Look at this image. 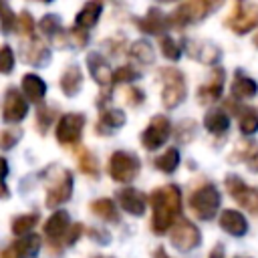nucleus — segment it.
I'll use <instances>...</instances> for the list:
<instances>
[{"label": "nucleus", "instance_id": "1", "mask_svg": "<svg viewBox=\"0 0 258 258\" xmlns=\"http://www.w3.org/2000/svg\"><path fill=\"white\" fill-rule=\"evenodd\" d=\"M151 206H153V232L155 234H163L167 232L173 222L175 216L181 210V194L177 185H163L159 189H155L151 194Z\"/></svg>", "mask_w": 258, "mask_h": 258}, {"label": "nucleus", "instance_id": "2", "mask_svg": "<svg viewBox=\"0 0 258 258\" xmlns=\"http://www.w3.org/2000/svg\"><path fill=\"white\" fill-rule=\"evenodd\" d=\"M220 200H222V198H220L218 189H216L212 183H208V185H204V187H200V189H196V191L191 194L189 206H191L194 214H196L200 220H212V218L216 216V212H218Z\"/></svg>", "mask_w": 258, "mask_h": 258}, {"label": "nucleus", "instance_id": "3", "mask_svg": "<svg viewBox=\"0 0 258 258\" xmlns=\"http://www.w3.org/2000/svg\"><path fill=\"white\" fill-rule=\"evenodd\" d=\"M161 77H163L161 101H163V105L167 109H173L185 97V81H183V75L177 69H163L161 71Z\"/></svg>", "mask_w": 258, "mask_h": 258}, {"label": "nucleus", "instance_id": "4", "mask_svg": "<svg viewBox=\"0 0 258 258\" xmlns=\"http://www.w3.org/2000/svg\"><path fill=\"white\" fill-rule=\"evenodd\" d=\"M109 173L115 181H131L139 173V159L127 151H115L109 159Z\"/></svg>", "mask_w": 258, "mask_h": 258}, {"label": "nucleus", "instance_id": "5", "mask_svg": "<svg viewBox=\"0 0 258 258\" xmlns=\"http://www.w3.org/2000/svg\"><path fill=\"white\" fill-rule=\"evenodd\" d=\"M226 187L230 196L250 214H258V189L246 185L238 175H228L226 177Z\"/></svg>", "mask_w": 258, "mask_h": 258}, {"label": "nucleus", "instance_id": "6", "mask_svg": "<svg viewBox=\"0 0 258 258\" xmlns=\"http://www.w3.org/2000/svg\"><path fill=\"white\" fill-rule=\"evenodd\" d=\"M226 24L236 34H246L258 26V4H238Z\"/></svg>", "mask_w": 258, "mask_h": 258}, {"label": "nucleus", "instance_id": "7", "mask_svg": "<svg viewBox=\"0 0 258 258\" xmlns=\"http://www.w3.org/2000/svg\"><path fill=\"white\" fill-rule=\"evenodd\" d=\"M200 240H202V234L189 220H179L171 226V244L177 250L187 252V250L196 248L200 244Z\"/></svg>", "mask_w": 258, "mask_h": 258}, {"label": "nucleus", "instance_id": "8", "mask_svg": "<svg viewBox=\"0 0 258 258\" xmlns=\"http://www.w3.org/2000/svg\"><path fill=\"white\" fill-rule=\"evenodd\" d=\"M85 117L81 113H67L56 125V139L62 145H73L81 139Z\"/></svg>", "mask_w": 258, "mask_h": 258}, {"label": "nucleus", "instance_id": "9", "mask_svg": "<svg viewBox=\"0 0 258 258\" xmlns=\"http://www.w3.org/2000/svg\"><path fill=\"white\" fill-rule=\"evenodd\" d=\"M169 133H171V125H169L167 117L157 115V117L151 119V123H149L147 129L143 131L141 141H143V145H145L147 149H157V147H161V145L167 141Z\"/></svg>", "mask_w": 258, "mask_h": 258}, {"label": "nucleus", "instance_id": "10", "mask_svg": "<svg viewBox=\"0 0 258 258\" xmlns=\"http://www.w3.org/2000/svg\"><path fill=\"white\" fill-rule=\"evenodd\" d=\"M28 113V103L26 99L16 91V89H8L4 95V105H2V117L8 123H16L22 121Z\"/></svg>", "mask_w": 258, "mask_h": 258}, {"label": "nucleus", "instance_id": "11", "mask_svg": "<svg viewBox=\"0 0 258 258\" xmlns=\"http://www.w3.org/2000/svg\"><path fill=\"white\" fill-rule=\"evenodd\" d=\"M71 194H73V177L69 171H60L58 179L46 187V206L58 208L71 198Z\"/></svg>", "mask_w": 258, "mask_h": 258}, {"label": "nucleus", "instance_id": "12", "mask_svg": "<svg viewBox=\"0 0 258 258\" xmlns=\"http://www.w3.org/2000/svg\"><path fill=\"white\" fill-rule=\"evenodd\" d=\"M208 10H210V4L208 2H200V0L185 2V4H181V6L175 8V12L171 14V22L177 24V26L187 24V22H196V20L204 18Z\"/></svg>", "mask_w": 258, "mask_h": 258}, {"label": "nucleus", "instance_id": "13", "mask_svg": "<svg viewBox=\"0 0 258 258\" xmlns=\"http://www.w3.org/2000/svg\"><path fill=\"white\" fill-rule=\"evenodd\" d=\"M220 226H222L224 232H228L232 236H244L248 232L246 218L236 210H224L222 216H220Z\"/></svg>", "mask_w": 258, "mask_h": 258}, {"label": "nucleus", "instance_id": "14", "mask_svg": "<svg viewBox=\"0 0 258 258\" xmlns=\"http://www.w3.org/2000/svg\"><path fill=\"white\" fill-rule=\"evenodd\" d=\"M119 204L125 212L133 214V216H141L145 212V196L139 189L127 187L119 191Z\"/></svg>", "mask_w": 258, "mask_h": 258}, {"label": "nucleus", "instance_id": "15", "mask_svg": "<svg viewBox=\"0 0 258 258\" xmlns=\"http://www.w3.org/2000/svg\"><path fill=\"white\" fill-rule=\"evenodd\" d=\"M87 64H89V71H91V75H93V79L99 83V85H109L111 83V79H113V71H111V67H109V62L101 56V54H97V52H91L89 56H87Z\"/></svg>", "mask_w": 258, "mask_h": 258}, {"label": "nucleus", "instance_id": "16", "mask_svg": "<svg viewBox=\"0 0 258 258\" xmlns=\"http://www.w3.org/2000/svg\"><path fill=\"white\" fill-rule=\"evenodd\" d=\"M83 85V73H81V67L79 64H71L64 69L62 77H60V89L67 97H75L79 93Z\"/></svg>", "mask_w": 258, "mask_h": 258}, {"label": "nucleus", "instance_id": "17", "mask_svg": "<svg viewBox=\"0 0 258 258\" xmlns=\"http://www.w3.org/2000/svg\"><path fill=\"white\" fill-rule=\"evenodd\" d=\"M222 87H224V71L222 69H216L212 81L208 85H204V87L198 89L200 103H212V101H216L222 95Z\"/></svg>", "mask_w": 258, "mask_h": 258}, {"label": "nucleus", "instance_id": "18", "mask_svg": "<svg viewBox=\"0 0 258 258\" xmlns=\"http://www.w3.org/2000/svg\"><path fill=\"white\" fill-rule=\"evenodd\" d=\"M69 228H71V226H69V214H67L64 210H56V212L46 220V224H44V234H46L48 238L56 240V238L64 236V232H67Z\"/></svg>", "mask_w": 258, "mask_h": 258}, {"label": "nucleus", "instance_id": "19", "mask_svg": "<svg viewBox=\"0 0 258 258\" xmlns=\"http://www.w3.org/2000/svg\"><path fill=\"white\" fill-rule=\"evenodd\" d=\"M22 91H24V95H26L30 101L38 103V101H42V97H44V93H46V85H44V81H42L38 75L28 73V75L22 77Z\"/></svg>", "mask_w": 258, "mask_h": 258}, {"label": "nucleus", "instance_id": "20", "mask_svg": "<svg viewBox=\"0 0 258 258\" xmlns=\"http://www.w3.org/2000/svg\"><path fill=\"white\" fill-rule=\"evenodd\" d=\"M258 91V85L254 79L246 77L242 71L236 73V79L232 83V95L238 97V99H248V97H254Z\"/></svg>", "mask_w": 258, "mask_h": 258}, {"label": "nucleus", "instance_id": "21", "mask_svg": "<svg viewBox=\"0 0 258 258\" xmlns=\"http://www.w3.org/2000/svg\"><path fill=\"white\" fill-rule=\"evenodd\" d=\"M40 248V238L36 234H30V236H24L22 240L14 242V246L10 248L14 252L16 258H32Z\"/></svg>", "mask_w": 258, "mask_h": 258}, {"label": "nucleus", "instance_id": "22", "mask_svg": "<svg viewBox=\"0 0 258 258\" xmlns=\"http://www.w3.org/2000/svg\"><path fill=\"white\" fill-rule=\"evenodd\" d=\"M204 125L210 133H226V129L230 127V117L220 109H212L206 113Z\"/></svg>", "mask_w": 258, "mask_h": 258}, {"label": "nucleus", "instance_id": "23", "mask_svg": "<svg viewBox=\"0 0 258 258\" xmlns=\"http://www.w3.org/2000/svg\"><path fill=\"white\" fill-rule=\"evenodd\" d=\"M101 4L99 2H87L83 8H81V12L77 14V26H81V28H91L93 24H97V20H99V14H101Z\"/></svg>", "mask_w": 258, "mask_h": 258}, {"label": "nucleus", "instance_id": "24", "mask_svg": "<svg viewBox=\"0 0 258 258\" xmlns=\"http://www.w3.org/2000/svg\"><path fill=\"white\" fill-rule=\"evenodd\" d=\"M91 210H93V214H97L99 218H103L107 222H117L119 220V214L115 210V204L111 200H107V198H101V200L91 202Z\"/></svg>", "mask_w": 258, "mask_h": 258}, {"label": "nucleus", "instance_id": "25", "mask_svg": "<svg viewBox=\"0 0 258 258\" xmlns=\"http://www.w3.org/2000/svg\"><path fill=\"white\" fill-rule=\"evenodd\" d=\"M129 52H131L133 58H137L143 64H151L153 62V48H151V44L147 40H135L131 44V50Z\"/></svg>", "mask_w": 258, "mask_h": 258}, {"label": "nucleus", "instance_id": "26", "mask_svg": "<svg viewBox=\"0 0 258 258\" xmlns=\"http://www.w3.org/2000/svg\"><path fill=\"white\" fill-rule=\"evenodd\" d=\"M24 58L28 60V62H32V64H42L46 58H48V50L44 48V44L42 42H38V40H32L30 42V46L28 48H24Z\"/></svg>", "mask_w": 258, "mask_h": 258}, {"label": "nucleus", "instance_id": "27", "mask_svg": "<svg viewBox=\"0 0 258 258\" xmlns=\"http://www.w3.org/2000/svg\"><path fill=\"white\" fill-rule=\"evenodd\" d=\"M155 165H157V169H161L165 173L175 171L177 165H179V153H177V149H167L161 157L155 159Z\"/></svg>", "mask_w": 258, "mask_h": 258}, {"label": "nucleus", "instance_id": "28", "mask_svg": "<svg viewBox=\"0 0 258 258\" xmlns=\"http://www.w3.org/2000/svg\"><path fill=\"white\" fill-rule=\"evenodd\" d=\"M139 26H141V30H145L149 34H159L165 28V20L157 14V10H151L149 16H145V20L139 22Z\"/></svg>", "mask_w": 258, "mask_h": 258}, {"label": "nucleus", "instance_id": "29", "mask_svg": "<svg viewBox=\"0 0 258 258\" xmlns=\"http://www.w3.org/2000/svg\"><path fill=\"white\" fill-rule=\"evenodd\" d=\"M125 123V113L121 109H109L105 113H101V127L107 129H117Z\"/></svg>", "mask_w": 258, "mask_h": 258}, {"label": "nucleus", "instance_id": "30", "mask_svg": "<svg viewBox=\"0 0 258 258\" xmlns=\"http://www.w3.org/2000/svg\"><path fill=\"white\" fill-rule=\"evenodd\" d=\"M36 222H38V214L20 216V218H16V220L12 222V232L18 234V236H24V234H28V232L34 228Z\"/></svg>", "mask_w": 258, "mask_h": 258}, {"label": "nucleus", "instance_id": "31", "mask_svg": "<svg viewBox=\"0 0 258 258\" xmlns=\"http://www.w3.org/2000/svg\"><path fill=\"white\" fill-rule=\"evenodd\" d=\"M240 129L244 135H252L258 131V115L254 109H244V113L240 117Z\"/></svg>", "mask_w": 258, "mask_h": 258}, {"label": "nucleus", "instance_id": "32", "mask_svg": "<svg viewBox=\"0 0 258 258\" xmlns=\"http://www.w3.org/2000/svg\"><path fill=\"white\" fill-rule=\"evenodd\" d=\"M161 52H163V56H167L169 60H177V58L181 56V50H179L177 42H175L171 36H163V38H161Z\"/></svg>", "mask_w": 258, "mask_h": 258}, {"label": "nucleus", "instance_id": "33", "mask_svg": "<svg viewBox=\"0 0 258 258\" xmlns=\"http://www.w3.org/2000/svg\"><path fill=\"white\" fill-rule=\"evenodd\" d=\"M12 67H14V52L10 46L4 44V46H0V73L8 75L12 71Z\"/></svg>", "mask_w": 258, "mask_h": 258}, {"label": "nucleus", "instance_id": "34", "mask_svg": "<svg viewBox=\"0 0 258 258\" xmlns=\"http://www.w3.org/2000/svg\"><path fill=\"white\" fill-rule=\"evenodd\" d=\"M79 167H81V171H85V173H89V175H97V173H99V163H97V159H95L89 151L83 153V157H81V161H79Z\"/></svg>", "mask_w": 258, "mask_h": 258}, {"label": "nucleus", "instance_id": "35", "mask_svg": "<svg viewBox=\"0 0 258 258\" xmlns=\"http://www.w3.org/2000/svg\"><path fill=\"white\" fill-rule=\"evenodd\" d=\"M0 18H2V30H4V32H10L12 26L16 24V16H14V12L8 8V4H4V2H0Z\"/></svg>", "mask_w": 258, "mask_h": 258}, {"label": "nucleus", "instance_id": "36", "mask_svg": "<svg viewBox=\"0 0 258 258\" xmlns=\"http://www.w3.org/2000/svg\"><path fill=\"white\" fill-rule=\"evenodd\" d=\"M133 79H137V73L133 69H129V67H121V69H117L113 73L111 83H125V81H133Z\"/></svg>", "mask_w": 258, "mask_h": 258}, {"label": "nucleus", "instance_id": "37", "mask_svg": "<svg viewBox=\"0 0 258 258\" xmlns=\"http://www.w3.org/2000/svg\"><path fill=\"white\" fill-rule=\"evenodd\" d=\"M40 30L46 32V34H54L58 30V18L54 14H48L40 20Z\"/></svg>", "mask_w": 258, "mask_h": 258}, {"label": "nucleus", "instance_id": "38", "mask_svg": "<svg viewBox=\"0 0 258 258\" xmlns=\"http://www.w3.org/2000/svg\"><path fill=\"white\" fill-rule=\"evenodd\" d=\"M18 137H20L18 131H14V129H4V131L0 133V145H2L4 149H10V147L16 143Z\"/></svg>", "mask_w": 258, "mask_h": 258}, {"label": "nucleus", "instance_id": "39", "mask_svg": "<svg viewBox=\"0 0 258 258\" xmlns=\"http://www.w3.org/2000/svg\"><path fill=\"white\" fill-rule=\"evenodd\" d=\"M16 28H20V30H22V34H30V32H32L34 24H32V18L28 16V12H26V10L16 18Z\"/></svg>", "mask_w": 258, "mask_h": 258}, {"label": "nucleus", "instance_id": "40", "mask_svg": "<svg viewBox=\"0 0 258 258\" xmlns=\"http://www.w3.org/2000/svg\"><path fill=\"white\" fill-rule=\"evenodd\" d=\"M246 161L252 171H258V143H252V147H246Z\"/></svg>", "mask_w": 258, "mask_h": 258}, {"label": "nucleus", "instance_id": "41", "mask_svg": "<svg viewBox=\"0 0 258 258\" xmlns=\"http://www.w3.org/2000/svg\"><path fill=\"white\" fill-rule=\"evenodd\" d=\"M38 121H40V127H46V125L52 121V113H50L46 107H40V109H38Z\"/></svg>", "mask_w": 258, "mask_h": 258}, {"label": "nucleus", "instance_id": "42", "mask_svg": "<svg viewBox=\"0 0 258 258\" xmlns=\"http://www.w3.org/2000/svg\"><path fill=\"white\" fill-rule=\"evenodd\" d=\"M6 173H8V163H6V159L0 157V183H4Z\"/></svg>", "mask_w": 258, "mask_h": 258}, {"label": "nucleus", "instance_id": "43", "mask_svg": "<svg viewBox=\"0 0 258 258\" xmlns=\"http://www.w3.org/2000/svg\"><path fill=\"white\" fill-rule=\"evenodd\" d=\"M210 258H224V246L222 244L214 246V250L210 252Z\"/></svg>", "mask_w": 258, "mask_h": 258}, {"label": "nucleus", "instance_id": "44", "mask_svg": "<svg viewBox=\"0 0 258 258\" xmlns=\"http://www.w3.org/2000/svg\"><path fill=\"white\" fill-rule=\"evenodd\" d=\"M79 234H81V224H75V226H73V232H71V236H69V244H73Z\"/></svg>", "mask_w": 258, "mask_h": 258}, {"label": "nucleus", "instance_id": "45", "mask_svg": "<svg viewBox=\"0 0 258 258\" xmlns=\"http://www.w3.org/2000/svg\"><path fill=\"white\" fill-rule=\"evenodd\" d=\"M155 258H169V256L165 254V250H163V248H157V250H155Z\"/></svg>", "mask_w": 258, "mask_h": 258}, {"label": "nucleus", "instance_id": "46", "mask_svg": "<svg viewBox=\"0 0 258 258\" xmlns=\"http://www.w3.org/2000/svg\"><path fill=\"white\" fill-rule=\"evenodd\" d=\"M0 198H8V187L4 183H0Z\"/></svg>", "mask_w": 258, "mask_h": 258}, {"label": "nucleus", "instance_id": "47", "mask_svg": "<svg viewBox=\"0 0 258 258\" xmlns=\"http://www.w3.org/2000/svg\"><path fill=\"white\" fill-rule=\"evenodd\" d=\"M254 44H256V46H258V36H256V38H254Z\"/></svg>", "mask_w": 258, "mask_h": 258}, {"label": "nucleus", "instance_id": "48", "mask_svg": "<svg viewBox=\"0 0 258 258\" xmlns=\"http://www.w3.org/2000/svg\"><path fill=\"white\" fill-rule=\"evenodd\" d=\"M95 258H109V256H95Z\"/></svg>", "mask_w": 258, "mask_h": 258}]
</instances>
